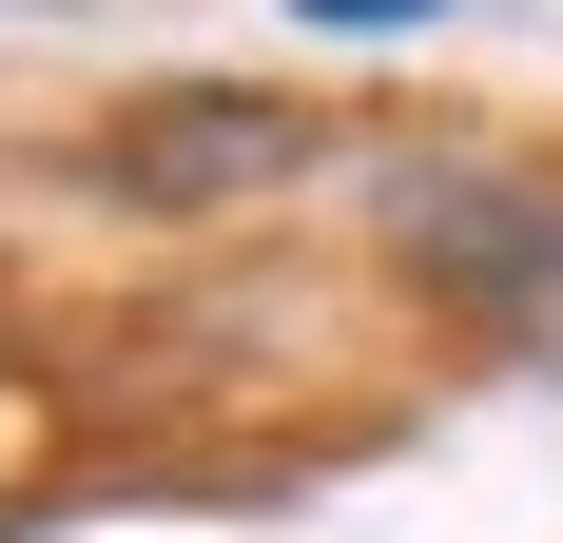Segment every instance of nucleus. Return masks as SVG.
I'll use <instances>...</instances> for the list:
<instances>
[{
  "mask_svg": "<svg viewBox=\"0 0 563 543\" xmlns=\"http://www.w3.org/2000/svg\"><path fill=\"white\" fill-rule=\"evenodd\" d=\"M273 175H311V117L253 98V78L136 98V117L98 136V195H136V214H233V195H273Z\"/></svg>",
  "mask_w": 563,
  "mask_h": 543,
  "instance_id": "nucleus-1",
  "label": "nucleus"
},
{
  "mask_svg": "<svg viewBox=\"0 0 563 543\" xmlns=\"http://www.w3.org/2000/svg\"><path fill=\"white\" fill-rule=\"evenodd\" d=\"M311 40H408V20H448V0H291Z\"/></svg>",
  "mask_w": 563,
  "mask_h": 543,
  "instance_id": "nucleus-2",
  "label": "nucleus"
},
{
  "mask_svg": "<svg viewBox=\"0 0 563 543\" xmlns=\"http://www.w3.org/2000/svg\"><path fill=\"white\" fill-rule=\"evenodd\" d=\"M0 20H20V0H0Z\"/></svg>",
  "mask_w": 563,
  "mask_h": 543,
  "instance_id": "nucleus-3",
  "label": "nucleus"
}]
</instances>
